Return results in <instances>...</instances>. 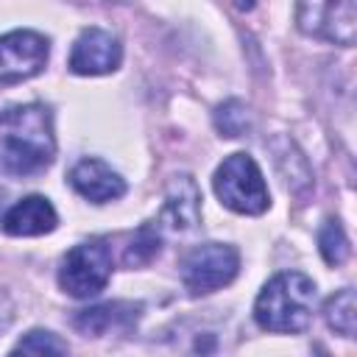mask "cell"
Listing matches in <instances>:
<instances>
[{"label":"cell","instance_id":"cell-1","mask_svg":"<svg viewBox=\"0 0 357 357\" xmlns=\"http://www.w3.org/2000/svg\"><path fill=\"white\" fill-rule=\"evenodd\" d=\"M56 156L53 114L42 103H20L0 114V173L25 178L50 167Z\"/></svg>","mask_w":357,"mask_h":357},{"label":"cell","instance_id":"cell-2","mask_svg":"<svg viewBox=\"0 0 357 357\" xmlns=\"http://www.w3.org/2000/svg\"><path fill=\"white\" fill-rule=\"evenodd\" d=\"M315 282L301 271H282L265 282L254 301V321L265 332L296 335L304 332L312 321L315 307Z\"/></svg>","mask_w":357,"mask_h":357},{"label":"cell","instance_id":"cell-3","mask_svg":"<svg viewBox=\"0 0 357 357\" xmlns=\"http://www.w3.org/2000/svg\"><path fill=\"white\" fill-rule=\"evenodd\" d=\"M212 187L218 201L237 215H262L271 206V192L262 170L248 153L226 156L212 176Z\"/></svg>","mask_w":357,"mask_h":357},{"label":"cell","instance_id":"cell-4","mask_svg":"<svg viewBox=\"0 0 357 357\" xmlns=\"http://www.w3.org/2000/svg\"><path fill=\"white\" fill-rule=\"evenodd\" d=\"M181 282L190 296H206L226 287L240 271V251L229 243H204L181 257Z\"/></svg>","mask_w":357,"mask_h":357},{"label":"cell","instance_id":"cell-5","mask_svg":"<svg viewBox=\"0 0 357 357\" xmlns=\"http://www.w3.org/2000/svg\"><path fill=\"white\" fill-rule=\"evenodd\" d=\"M112 279V251L100 240L78 243L67 251L59 268V287L73 298L98 296Z\"/></svg>","mask_w":357,"mask_h":357},{"label":"cell","instance_id":"cell-6","mask_svg":"<svg viewBox=\"0 0 357 357\" xmlns=\"http://www.w3.org/2000/svg\"><path fill=\"white\" fill-rule=\"evenodd\" d=\"M298 28L307 36L351 47L357 31V0H298Z\"/></svg>","mask_w":357,"mask_h":357},{"label":"cell","instance_id":"cell-7","mask_svg":"<svg viewBox=\"0 0 357 357\" xmlns=\"http://www.w3.org/2000/svg\"><path fill=\"white\" fill-rule=\"evenodd\" d=\"M50 42L36 31H8L0 36V86L22 84L47 64Z\"/></svg>","mask_w":357,"mask_h":357},{"label":"cell","instance_id":"cell-8","mask_svg":"<svg viewBox=\"0 0 357 357\" xmlns=\"http://www.w3.org/2000/svg\"><path fill=\"white\" fill-rule=\"evenodd\" d=\"M123 61V45L112 31L84 28L70 50V70L75 75H106Z\"/></svg>","mask_w":357,"mask_h":357},{"label":"cell","instance_id":"cell-9","mask_svg":"<svg viewBox=\"0 0 357 357\" xmlns=\"http://www.w3.org/2000/svg\"><path fill=\"white\" fill-rule=\"evenodd\" d=\"M198 223H201V190L195 178L187 173L173 176L165 187V204L156 218L159 231L184 234V231H192Z\"/></svg>","mask_w":357,"mask_h":357},{"label":"cell","instance_id":"cell-10","mask_svg":"<svg viewBox=\"0 0 357 357\" xmlns=\"http://www.w3.org/2000/svg\"><path fill=\"white\" fill-rule=\"evenodd\" d=\"M70 187L92 201V204H109L126 195V181L117 170H112L103 159H81L73 170H70Z\"/></svg>","mask_w":357,"mask_h":357},{"label":"cell","instance_id":"cell-11","mask_svg":"<svg viewBox=\"0 0 357 357\" xmlns=\"http://www.w3.org/2000/svg\"><path fill=\"white\" fill-rule=\"evenodd\" d=\"M3 231L11 237H39L56 229L59 215L45 195H28L3 215Z\"/></svg>","mask_w":357,"mask_h":357},{"label":"cell","instance_id":"cell-12","mask_svg":"<svg viewBox=\"0 0 357 357\" xmlns=\"http://www.w3.org/2000/svg\"><path fill=\"white\" fill-rule=\"evenodd\" d=\"M139 315V304H128V301H109V304H98L89 310H81L73 318V326L84 335L100 337L109 335L114 329H128Z\"/></svg>","mask_w":357,"mask_h":357},{"label":"cell","instance_id":"cell-13","mask_svg":"<svg viewBox=\"0 0 357 357\" xmlns=\"http://www.w3.org/2000/svg\"><path fill=\"white\" fill-rule=\"evenodd\" d=\"M324 321L332 332L343 335V337H354L357 329V301H354V290L343 287L335 296L326 298L324 304Z\"/></svg>","mask_w":357,"mask_h":357},{"label":"cell","instance_id":"cell-14","mask_svg":"<svg viewBox=\"0 0 357 357\" xmlns=\"http://www.w3.org/2000/svg\"><path fill=\"white\" fill-rule=\"evenodd\" d=\"M318 251H321L324 262L332 265V268H337V265H343L349 259V237H346L340 220L329 218L321 226V231H318Z\"/></svg>","mask_w":357,"mask_h":357},{"label":"cell","instance_id":"cell-15","mask_svg":"<svg viewBox=\"0 0 357 357\" xmlns=\"http://www.w3.org/2000/svg\"><path fill=\"white\" fill-rule=\"evenodd\" d=\"M159 243H162L159 226L156 223H142L134 231V237H131V243L126 248V265H148L159 254V248H162Z\"/></svg>","mask_w":357,"mask_h":357},{"label":"cell","instance_id":"cell-16","mask_svg":"<svg viewBox=\"0 0 357 357\" xmlns=\"http://www.w3.org/2000/svg\"><path fill=\"white\" fill-rule=\"evenodd\" d=\"M215 128L220 131V137H243L251 128V117L243 100H226L218 106L215 112Z\"/></svg>","mask_w":357,"mask_h":357},{"label":"cell","instance_id":"cell-17","mask_svg":"<svg viewBox=\"0 0 357 357\" xmlns=\"http://www.w3.org/2000/svg\"><path fill=\"white\" fill-rule=\"evenodd\" d=\"M11 351L14 354L17 351H25V354H67V343L59 335L47 332V329H31L14 343Z\"/></svg>","mask_w":357,"mask_h":357},{"label":"cell","instance_id":"cell-18","mask_svg":"<svg viewBox=\"0 0 357 357\" xmlns=\"http://www.w3.org/2000/svg\"><path fill=\"white\" fill-rule=\"evenodd\" d=\"M231 3H234V8H240V11H251L257 0H231Z\"/></svg>","mask_w":357,"mask_h":357}]
</instances>
